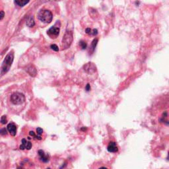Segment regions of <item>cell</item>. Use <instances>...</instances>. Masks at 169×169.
Listing matches in <instances>:
<instances>
[{
  "mask_svg": "<svg viewBox=\"0 0 169 169\" xmlns=\"http://www.w3.org/2000/svg\"><path fill=\"white\" fill-rule=\"evenodd\" d=\"M4 16H5V13H4V11H0V20L4 19Z\"/></svg>",
  "mask_w": 169,
  "mask_h": 169,
  "instance_id": "cell-21",
  "label": "cell"
},
{
  "mask_svg": "<svg viewBox=\"0 0 169 169\" xmlns=\"http://www.w3.org/2000/svg\"><path fill=\"white\" fill-rule=\"evenodd\" d=\"M50 48L51 49L53 50L56 51V52H58V51H59V48H58V46L56 45V44H52L50 46Z\"/></svg>",
  "mask_w": 169,
  "mask_h": 169,
  "instance_id": "cell-19",
  "label": "cell"
},
{
  "mask_svg": "<svg viewBox=\"0 0 169 169\" xmlns=\"http://www.w3.org/2000/svg\"><path fill=\"white\" fill-rule=\"evenodd\" d=\"M17 125L14 123H9L7 125V130L12 136H15L16 134H17Z\"/></svg>",
  "mask_w": 169,
  "mask_h": 169,
  "instance_id": "cell-10",
  "label": "cell"
},
{
  "mask_svg": "<svg viewBox=\"0 0 169 169\" xmlns=\"http://www.w3.org/2000/svg\"><path fill=\"white\" fill-rule=\"evenodd\" d=\"M97 42H98V39H97V38L94 39V40H93V42H92V44H91L92 52H94V50H95V47H96V44H97Z\"/></svg>",
  "mask_w": 169,
  "mask_h": 169,
  "instance_id": "cell-16",
  "label": "cell"
},
{
  "mask_svg": "<svg viewBox=\"0 0 169 169\" xmlns=\"http://www.w3.org/2000/svg\"><path fill=\"white\" fill-rule=\"evenodd\" d=\"M85 71L89 74L95 73L96 71V66L93 63L89 62L83 66Z\"/></svg>",
  "mask_w": 169,
  "mask_h": 169,
  "instance_id": "cell-5",
  "label": "cell"
},
{
  "mask_svg": "<svg viewBox=\"0 0 169 169\" xmlns=\"http://www.w3.org/2000/svg\"><path fill=\"white\" fill-rule=\"evenodd\" d=\"M7 134V131L5 128L0 129V135H6Z\"/></svg>",
  "mask_w": 169,
  "mask_h": 169,
  "instance_id": "cell-18",
  "label": "cell"
},
{
  "mask_svg": "<svg viewBox=\"0 0 169 169\" xmlns=\"http://www.w3.org/2000/svg\"><path fill=\"white\" fill-rule=\"evenodd\" d=\"M26 71H27V73L32 77H35L36 74H37V71H36L35 67L34 66H32V65H31V66H29L28 67H27Z\"/></svg>",
  "mask_w": 169,
  "mask_h": 169,
  "instance_id": "cell-12",
  "label": "cell"
},
{
  "mask_svg": "<svg viewBox=\"0 0 169 169\" xmlns=\"http://www.w3.org/2000/svg\"><path fill=\"white\" fill-rule=\"evenodd\" d=\"M0 122L2 124H5V123H7V119L6 116H3L1 118V120H0Z\"/></svg>",
  "mask_w": 169,
  "mask_h": 169,
  "instance_id": "cell-17",
  "label": "cell"
},
{
  "mask_svg": "<svg viewBox=\"0 0 169 169\" xmlns=\"http://www.w3.org/2000/svg\"><path fill=\"white\" fill-rule=\"evenodd\" d=\"M79 46H81V49L82 50H85L86 49L87 47V44L86 43V42H85L83 40H81L79 42Z\"/></svg>",
  "mask_w": 169,
  "mask_h": 169,
  "instance_id": "cell-15",
  "label": "cell"
},
{
  "mask_svg": "<svg viewBox=\"0 0 169 169\" xmlns=\"http://www.w3.org/2000/svg\"><path fill=\"white\" fill-rule=\"evenodd\" d=\"M21 142H22V144H21L20 147H19V149H20V150H24V149L30 150V149L32 148V143L27 141L26 139H23Z\"/></svg>",
  "mask_w": 169,
  "mask_h": 169,
  "instance_id": "cell-8",
  "label": "cell"
},
{
  "mask_svg": "<svg viewBox=\"0 0 169 169\" xmlns=\"http://www.w3.org/2000/svg\"><path fill=\"white\" fill-rule=\"evenodd\" d=\"M38 18L40 21L44 23H50L53 19V15L50 11L43 9L38 12Z\"/></svg>",
  "mask_w": 169,
  "mask_h": 169,
  "instance_id": "cell-2",
  "label": "cell"
},
{
  "mask_svg": "<svg viewBox=\"0 0 169 169\" xmlns=\"http://www.w3.org/2000/svg\"><path fill=\"white\" fill-rule=\"evenodd\" d=\"M26 100V98L25 95L23 93H14L13 94H12L11 96V101L13 104L19 105L21 104L24 103Z\"/></svg>",
  "mask_w": 169,
  "mask_h": 169,
  "instance_id": "cell-4",
  "label": "cell"
},
{
  "mask_svg": "<svg viewBox=\"0 0 169 169\" xmlns=\"http://www.w3.org/2000/svg\"><path fill=\"white\" fill-rule=\"evenodd\" d=\"M85 32H86L87 34H91V32H92V30L90 28H87V29H86V30H85Z\"/></svg>",
  "mask_w": 169,
  "mask_h": 169,
  "instance_id": "cell-23",
  "label": "cell"
},
{
  "mask_svg": "<svg viewBox=\"0 0 169 169\" xmlns=\"http://www.w3.org/2000/svg\"><path fill=\"white\" fill-rule=\"evenodd\" d=\"M97 34H98V31H97V29H93V32H91V34L95 36Z\"/></svg>",
  "mask_w": 169,
  "mask_h": 169,
  "instance_id": "cell-22",
  "label": "cell"
},
{
  "mask_svg": "<svg viewBox=\"0 0 169 169\" xmlns=\"http://www.w3.org/2000/svg\"><path fill=\"white\" fill-rule=\"evenodd\" d=\"M85 89H86L87 91H89L90 89H91V86H90L89 84L87 85V86L85 87Z\"/></svg>",
  "mask_w": 169,
  "mask_h": 169,
  "instance_id": "cell-25",
  "label": "cell"
},
{
  "mask_svg": "<svg viewBox=\"0 0 169 169\" xmlns=\"http://www.w3.org/2000/svg\"><path fill=\"white\" fill-rule=\"evenodd\" d=\"M36 132H37V134H38L39 136H40L42 134V133H43V130H42V128H38L36 129Z\"/></svg>",
  "mask_w": 169,
  "mask_h": 169,
  "instance_id": "cell-20",
  "label": "cell"
},
{
  "mask_svg": "<svg viewBox=\"0 0 169 169\" xmlns=\"http://www.w3.org/2000/svg\"><path fill=\"white\" fill-rule=\"evenodd\" d=\"M15 4L19 6V7H24L26 4H29V1H25V0H16L14 2Z\"/></svg>",
  "mask_w": 169,
  "mask_h": 169,
  "instance_id": "cell-14",
  "label": "cell"
},
{
  "mask_svg": "<svg viewBox=\"0 0 169 169\" xmlns=\"http://www.w3.org/2000/svg\"><path fill=\"white\" fill-rule=\"evenodd\" d=\"M91 169H110V165L105 162L99 161L96 162L91 166Z\"/></svg>",
  "mask_w": 169,
  "mask_h": 169,
  "instance_id": "cell-6",
  "label": "cell"
},
{
  "mask_svg": "<svg viewBox=\"0 0 169 169\" xmlns=\"http://www.w3.org/2000/svg\"><path fill=\"white\" fill-rule=\"evenodd\" d=\"M47 169H50V168H47Z\"/></svg>",
  "mask_w": 169,
  "mask_h": 169,
  "instance_id": "cell-26",
  "label": "cell"
},
{
  "mask_svg": "<svg viewBox=\"0 0 169 169\" xmlns=\"http://www.w3.org/2000/svg\"><path fill=\"white\" fill-rule=\"evenodd\" d=\"M59 31H60V29H59V27H52L50 29L47 31V34L49 36L50 38H55L57 37L58 36H59Z\"/></svg>",
  "mask_w": 169,
  "mask_h": 169,
  "instance_id": "cell-7",
  "label": "cell"
},
{
  "mask_svg": "<svg viewBox=\"0 0 169 169\" xmlns=\"http://www.w3.org/2000/svg\"><path fill=\"white\" fill-rule=\"evenodd\" d=\"M107 150L110 153H117L118 151V147L115 141H110L107 147Z\"/></svg>",
  "mask_w": 169,
  "mask_h": 169,
  "instance_id": "cell-9",
  "label": "cell"
},
{
  "mask_svg": "<svg viewBox=\"0 0 169 169\" xmlns=\"http://www.w3.org/2000/svg\"><path fill=\"white\" fill-rule=\"evenodd\" d=\"M14 59V53L13 51L10 52L7 54V56H5V59H4L3 64L2 66V75L5 74L7 72H8L9 70L10 69L11 67L12 66L13 61Z\"/></svg>",
  "mask_w": 169,
  "mask_h": 169,
  "instance_id": "cell-1",
  "label": "cell"
},
{
  "mask_svg": "<svg viewBox=\"0 0 169 169\" xmlns=\"http://www.w3.org/2000/svg\"><path fill=\"white\" fill-rule=\"evenodd\" d=\"M29 134H30V135H31L32 137H34L36 138V135H35V134H34V132H33V131H30V132H29Z\"/></svg>",
  "mask_w": 169,
  "mask_h": 169,
  "instance_id": "cell-24",
  "label": "cell"
},
{
  "mask_svg": "<svg viewBox=\"0 0 169 169\" xmlns=\"http://www.w3.org/2000/svg\"><path fill=\"white\" fill-rule=\"evenodd\" d=\"M26 25H27V27H33L35 25V22H34V18L32 17H29L27 18V21H26Z\"/></svg>",
  "mask_w": 169,
  "mask_h": 169,
  "instance_id": "cell-13",
  "label": "cell"
},
{
  "mask_svg": "<svg viewBox=\"0 0 169 169\" xmlns=\"http://www.w3.org/2000/svg\"><path fill=\"white\" fill-rule=\"evenodd\" d=\"M73 32L69 31H66L62 38V42H61L62 50H66L69 48V46H71V43L73 42Z\"/></svg>",
  "mask_w": 169,
  "mask_h": 169,
  "instance_id": "cell-3",
  "label": "cell"
},
{
  "mask_svg": "<svg viewBox=\"0 0 169 169\" xmlns=\"http://www.w3.org/2000/svg\"><path fill=\"white\" fill-rule=\"evenodd\" d=\"M38 155L40 157V159L41 161L44 162H47L49 161V155H46L45 154L44 151L43 150H38Z\"/></svg>",
  "mask_w": 169,
  "mask_h": 169,
  "instance_id": "cell-11",
  "label": "cell"
}]
</instances>
